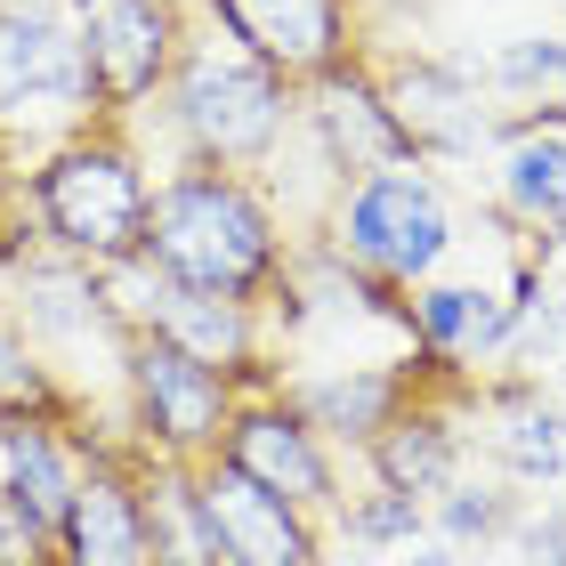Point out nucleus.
Returning a JSON list of instances; mask_svg holds the SVG:
<instances>
[{
  "mask_svg": "<svg viewBox=\"0 0 566 566\" xmlns=\"http://www.w3.org/2000/svg\"><path fill=\"white\" fill-rule=\"evenodd\" d=\"M380 97H389V114H397L405 146H413V163H470L478 146H494V114L478 106V90H470V73H461V65L405 57L389 82H380Z\"/></svg>",
  "mask_w": 566,
  "mask_h": 566,
  "instance_id": "15",
  "label": "nucleus"
},
{
  "mask_svg": "<svg viewBox=\"0 0 566 566\" xmlns=\"http://www.w3.org/2000/svg\"><path fill=\"white\" fill-rule=\"evenodd\" d=\"M146 251H154V268H170L178 283L219 292V300H251V307H260L283 283V268H292L283 211L251 187V170L195 163V154L170 178H154Z\"/></svg>",
  "mask_w": 566,
  "mask_h": 566,
  "instance_id": "1",
  "label": "nucleus"
},
{
  "mask_svg": "<svg viewBox=\"0 0 566 566\" xmlns=\"http://www.w3.org/2000/svg\"><path fill=\"white\" fill-rule=\"evenodd\" d=\"M195 502H202V518H211L219 566H324L332 526L316 518V510L251 485L243 470H227L219 453L195 461Z\"/></svg>",
  "mask_w": 566,
  "mask_h": 566,
  "instance_id": "11",
  "label": "nucleus"
},
{
  "mask_svg": "<svg viewBox=\"0 0 566 566\" xmlns=\"http://www.w3.org/2000/svg\"><path fill=\"white\" fill-rule=\"evenodd\" d=\"M510 526H518V494H510V478H470V470H461L446 494L429 502V534H446V543H461V551L510 543Z\"/></svg>",
  "mask_w": 566,
  "mask_h": 566,
  "instance_id": "21",
  "label": "nucleus"
},
{
  "mask_svg": "<svg viewBox=\"0 0 566 566\" xmlns=\"http://www.w3.org/2000/svg\"><path fill=\"white\" fill-rule=\"evenodd\" d=\"M211 17L235 49H251L300 90L348 65V0H211Z\"/></svg>",
  "mask_w": 566,
  "mask_h": 566,
  "instance_id": "14",
  "label": "nucleus"
},
{
  "mask_svg": "<svg viewBox=\"0 0 566 566\" xmlns=\"http://www.w3.org/2000/svg\"><path fill=\"white\" fill-rule=\"evenodd\" d=\"M235 397L243 389L219 365L187 356L178 340H163V332H130V348H122V429H130L138 453L211 461Z\"/></svg>",
  "mask_w": 566,
  "mask_h": 566,
  "instance_id": "5",
  "label": "nucleus"
},
{
  "mask_svg": "<svg viewBox=\"0 0 566 566\" xmlns=\"http://www.w3.org/2000/svg\"><path fill=\"white\" fill-rule=\"evenodd\" d=\"M470 413H485V453L510 485H558L566 478V413L543 397L534 373H510V380H485L470 373Z\"/></svg>",
  "mask_w": 566,
  "mask_h": 566,
  "instance_id": "17",
  "label": "nucleus"
},
{
  "mask_svg": "<svg viewBox=\"0 0 566 566\" xmlns=\"http://www.w3.org/2000/svg\"><path fill=\"white\" fill-rule=\"evenodd\" d=\"M316 235L340 251V260H356L365 275L397 283V292L446 275L453 243H461L453 235V202H446V187H437L421 163H380L365 178H348Z\"/></svg>",
  "mask_w": 566,
  "mask_h": 566,
  "instance_id": "4",
  "label": "nucleus"
},
{
  "mask_svg": "<svg viewBox=\"0 0 566 566\" xmlns=\"http://www.w3.org/2000/svg\"><path fill=\"white\" fill-rule=\"evenodd\" d=\"M421 380H453V373H429L421 356H332V365H307V373L283 365V397L316 421V437L332 453H365Z\"/></svg>",
  "mask_w": 566,
  "mask_h": 566,
  "instance_id": "10",
  "label": "nucleus"
},
{
  "mask_svg": "<svg viewBox=\"0 0 566 566\" xmlns=\"http://www.w3.org/2000/svg\"><path fill=\"white\" fill-rule=\"evenodd\" d=\"M219 461H227V470H243L251 485H268V494L316 510L324 526H332V510H340V494H348V485H340V453H332L316 437V421L283 397V380L235 397L227 437H219Z\"/></svg>",
  "mask_w": 566,
  "mask_h": 566,
  "instance_id": "6",
  "label": "nucleus"
},
{
  "mask_svg": "<svg viewBox=\"0 0 566 566\" xmlns=\"http://www.w3.org/2000/svg\"><path fill=\"white\" fill-rule=\"evenodd\" d=\"M138 470H146V502H154V566H219L211 518L195 502V461L138 453Z\"/></svg>",
  "mask_w": 566,
  "mask_h": 566,
  "instance_id": "20",
  "label": "nucleus"
},
{
  "mask_svg": "<svg viewBox=\"0 0 566 566\" xmlns=\"http://www.w3.org/2000/svg\"><path fill=\"white\" fill-rule=\"evenodd\" d=\"M0 235H9V227H0ZM9 243H17V235H9ZM24 251H33V243H17V260H24Z\"/></svg>",
  "mask_w": 566,
  "mask_h": 566,
  "instance_id": "26",
  "label": "nucleus"
},
{
  "mask_svg": "<svg viewBox=\"0 0 566 566\" xmlns=\"http://www.w3.org/2000/svg\"><path fill=\"white\" fill-rule=\"evenodd\" d=\"M73 485H82V446L65 421H24V413L0 421V494L24 502L41 526H57Z\"/></svg>",
  "mask_w": 566,
  "mask_h": 566,
  "instance_id": "19",
  "label": "nucleus"
},
{
  "mask_svg": "<svg viewBox=\"0 0 566 566\" xmlns=\"http://www.w3.org/2000/svg\"><path fill=\"white\" fill-rule=\"evenodd\" d=\"M405 340L429 373H478V365H502L510 348V292L478 275H429L405 292Z\"/></svg>",
  "mask_w": 566,
  "mask_h": 566,
  "instance_id": "13",
  "label": "nucleus"
},
{
  "mask_svg": "<svg viewBox=\"0 0 566 566\" xmlns=\"http://www.w3.org/2000/svg\"><path fill=\"white\" fill-rule=\"evenodd\" d=\"M494 202H502L510 227H526V235L566 227V106L526 114L518 130L494 146Z\"/></svg>",
  "mask_w": 566,
  "mask_h": 566,
  "instance_id": "18",
  "label": "nucleus"
},
{
  "mask_svg": "<svg viewBox=\"0 0 566 566\" xmlns=\"http://www.w3.org/2000/svg\"><path fill=\"white\" fill-rule=\"evenodd\" d=\"M73 33L97 90V114H130L154 90H170L187 57V17L178 0H73Z\"/></svg>",
  "mask_w": 566,
  "mask_h": 566,
  "instance_id": "7",
  "label": "nucleus"
},
{
  "mask_svg": "<svg viewBox=\"0 0 566 566\" xmlns=\"http://www.w3.org/2000/svg\"><path fill=\"white\" fill-rule=\"evenodd\" d=\"M461 413H470V380H421V389L397 405V421L365 446L373 485H397V494H413V502H437L461 470H470V429H461Z\"/></svg>",
  "mask_w": 566,
  "mask_h": 566,
  "instance_id": "12",
  "label": "nucleus"
},
{
  "mask_svg": "<svg viewBox=\"0 0 566 566\" xmlns=\"http://www.w3.org/2000/svg\"><path fill=\"white\" fill-rule=\"evenodd\" d=\"M170 122L195 163L260 170L300 122V82H283L235 41H187V57L170 73Z\"/></svg>",
  "mask_w": 566,
  "mask_h": 566,
  "instance_id": "3",
  "label": "nucleus"
},
{
  "mask_svg": "<svg viewBox=\"0 0 566 566\" xmlns=\"http://www.w3.org/2000/svg\"><path fill=\"white\" fill-rule=\"evenodd\" d=\"M24 211H33L41 251L82 268H114L146 251V219H154V178L122 138L106 130H73L41 154V170L24 178Z\"/></svg>",
  "mask_w": 566,
  "mask_h": 566,
  "instance_id": "2",
  "label": "nucleus"
},
{
  "mask_svg": "<svg viewBox=\"0 0 566 566\" xmlns=\"http://www.w3.org/2000/svg\"><path fill=\"white\" fill-rule=\"evenodd\" d=\"M90 114L97 90L73 17L0 0V122H90Z\"/></svg>",
  "mask_w": 566,
  "mask_h": 566,
  "instance_id": "9",
  "label": "nucleus"
},
{
  "mask_svg": "<svg viewBox=\"0 0 566 566\" xmlns=\"http://www.w3.org/2000/svg\"><path fill=\"white\" fill-rule=\"evenodd\" d=\"M332 534L356 551H405L429 534V502L397 494V485H365V494H340V510H332Z\"/></svg>",
  "mask_w": 566,
  "mask_h": 566,
  "instance_id": "22",
  "label": "nucleus"
},
{
  "mask_svg": "<svg viewBox=\"0 0 566 566\" xmlns=\"http://www.w3.org/2000/svg\"><path fill=\"white\" fill-rule=\"evenodd\" d=\"M405 566H470V558H461V543H446V534H421V543H405Z\"/></svg>",
  "mask_w": 566,
  "mask_h": 566,
  "instance_id": "25",
  "label": "nucleus"
},
{
  "mask_svg": "<svg viewBox=\"0 0 566 566\" xmlns=\"http://www.w3.org/2000/svg\"><path fill=\"white\" fill-rule=\"evenodd\" d=\"M300 122H307V138L324 146V163L340 170V178H365V170H380V163H413V146H405V130H397L389 97H380V82H365L356 65H332L324 82H307Z\"/></svg>",
  "mask_w": 566,
  "mask_h": 566,
  "instance_id": "16",
  "label": "nucleus"
},
{
  "mask_svg": "<svg viewBox=\"0 0 566 566\" xmlns=\"http://www.w3.org/2000/svg\"><path fill=\"white\" fill-rule=\"evenodd\" d=\"M485 82H494L502 97H558V106H566V41H543V33H526V41L494 49Z\"/></svg>",
  "mask_w": 566,
  "mask_h": 566,
  "instance_id": "23",
  "label": "nucleus"
},
{
  "mask_svg": "<svg viewBox=\"0 0 566 566\" xmlns=\"http://www.w3.org/2000/svg\"><path fill=\"white\" fill-rule=\"evenodd\" d=\"M510 551H518L526 566H566V502L518 510V526H510Z\"/></svg>",
  "mask_w": 566,
  "mask_h": 566,
  "instance_id": "24",
  "label": "nucleus"
},
{
  "mask_svg": "<svg viewBox=\"0 0 566 566\" xmlns=\"http://www.w3.org/2000/svg\"><path fill=\"white\" fill-rule=\"evenodd\" d=\"M57 566H154V502L130 437L82 453V485L57 518Z\"/></svg>",
  "mask_w": 566,
  "mask_h": 566,
  "instance_id": "8",
  "label": "nucleus"
}]
</instances>
